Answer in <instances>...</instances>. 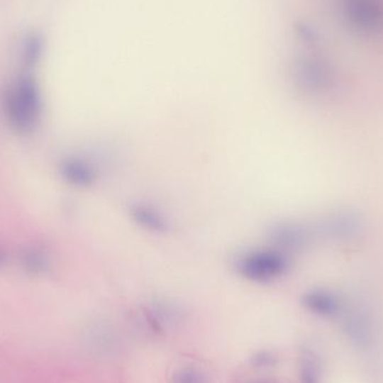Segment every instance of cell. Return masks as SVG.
Returning a JSON list of instances; mask_svg holds the SVG:
<instances>
[{"instance_id":"cell-1","label":"cell","mask_w":383,"mask_h":383,"mask_svg":"<svg viewBox=\"0 0 383 383\" xmlns=\"http://www.w3.org/2000/svg\"><path fill=\"white\" fill-rule=\"evenodd\" d=\"M287 261L272 251H253L240 257L235 262L239 274L253 282L276 279L287 270Z\"/></svg>"},{"instance_id":"cell-2","label":"cell","mask_w":383,"mask_h":383,"mask_svg":"<svg viewBox=\"0 0 383 383\" xmlns=\"http://www.w3.org/2000/svg\"><path fill=\"white\" fill-rule=\"evenodd\" d=\"M6 104L11 116H19L21 123H30V117L36 116L40 108V94L38 85L30 74H21L11 83Z\"/></svg>"},{"instance_id":"cell-3","label":"cell","mask_w":383,"mask_h":383,"mask_svg":"<svg viewBox=\"0 0 383 383\" xmlns=\"http://www.w3.org/2000/svg\"><path fill=\"white\" fill-rule=\"evenodd\" d=\"M303 305L313 314L318 316H334L340 311V303L338 298L332 294L321 290H314L305 294L303 297Z\"/></svg>"},{"instance_id":"cell-4","label":"cell","mask_w":383,"mask_h":383,"mask_svg":"<svg viewBox=\"0 0 383 383\" xmlns=\"http://www.w3.org/2000/svg\"><path fill=\"white\" fill-rule=\"evenodd\" d=\"M44 50V42L40 35L30 33L26 35L19 46V59L25 69L30 70L40 62Z\"/></svg>"},{"instance_id":"cell-5","label":"cell","mask_w":383,"mask_h":383,"mask_svg":"<svg viewBox=\"0 0 383 383\" xmlns=\"http://www.w3.org/2000/svg\"><path fill=\"white\" fill-rule=\"evenodd\" d=\"M299 381L301 383H321L319 361L311 350H301L299 354Z\"/></svg>"},{"instance_id":"cell-6","label":"cell","mask_w":383,"mask_h":383,"mask_svg":"<svg viewBox=\"0 0 383 383\" xmlns=\"http://www.w3.org/2000/svg\"><path fill=\"white\" fill-rule=\"evenodd\" d=\"M133 214H135V218L137 221L140 222L143 226H147V228H152L155 231H160V230H164L166 228L165 222L158 216L157 213H155L154 211L149 210L147 208H138L133 209Z\"/></svg>"},{"instance_id":"cell-7","label":"cell","mask_w":383,"mask_h":383,"mask_svg":"<svg viewBox=\"0 0 383 383\" xmlns=\"http://www.w3.org/2000/svg\"><path fill=\"white\" fill-rule=\"evenodd\" d=\"M172 383H209L208 375L195 367H183L172 377Z\"/></svg>"},{"instance_id":"cell-8","label":"cell","mask_w":383,"mask_h":383,"mask_svg":"<svg viewBox=\"0 0 383 383\" xmlns=\"http://www.w3.org/2000/svg\"><path fill=\"white\" fill-rule=\"evenodd\" d=\"M276 363V355L269 351L257 352V353L251 357V365L255 367H274Z\"/></svg>"},{"instance_id":"cell-9","label":"cell","mask_w":383,"mask_h":383,"mask_svg":"<svg viewBox=\"0 0 383 383\" xmlns=\"http://www.w3.org/2000/svg\"><path fill=\"white\" fill-rule=\"evenodd\" d=\"M255 383H272L270 382V381H257V382Z\"/></svg>"}]
</instances>
